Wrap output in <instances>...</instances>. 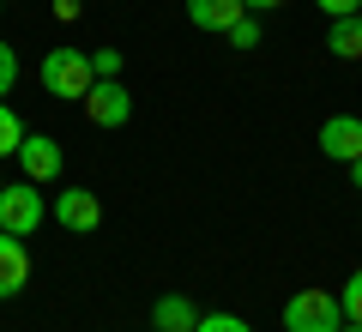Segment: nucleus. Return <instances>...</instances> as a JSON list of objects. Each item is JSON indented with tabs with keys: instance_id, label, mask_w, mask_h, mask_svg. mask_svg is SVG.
Segmentation results:
<instances>
[{
	"instance_id": "f257e3e1",
	"label": "nucleus",
	"mask_w": 362,
	"mask_h": 332,
	"mask_svg": "<svg viewBox=\"0 0 362 332\" xmlns=\"http://www.w3.org/2000/svg\"><path fill=\"white\" fill-rule=\"evenodd\" d=\"M42 85H49L54 97L85 103V91L97 85V73H90V55H85V49H49V55H42Z\"/></svg>"
},
{
	"instance_id": "f03ea898",
	"label": "nucleus",
	"mask_w": 362,
	"mask_h": 332,
	"mask_svg": "<svg viewBox=\"0 0 362 332\" xmlns=\"http://www.w3.org/2000/svg\"><path fill=\"white\" fill-rule=\"evenodd\" d=\"M344 326V308L332 290H296L284 302V332H338Z\"/></svg>"
},
{
	"instance_id": "7ed1b4c3",
	"label": "nucleus",
	"mask_w": 362,
	"mask_h": 332,
	"mask_svg": "<svg viewBox=\"0 0 362 332\" xmlns=\"http://www.w3.org/2000/svg\"><path fill=\"white\" fill-rule=\"evenodd\" d=\"M42 217H49V205H42L37 181H13V188H0V230H6V236H37Z\"/></svg>"
},
{
	"instance_id": "20e7f679",
	"label": "nucleus",
	"mask_w": 362,
	"mask_h": 332,
	"mask_svg": "<svg viewBox=\"0 0 362 332\" xmlns=\"http://www.w3.org/2000/svg\"><path fill=\"white\" fill-rule=\"evenodd\" d=\"M85 121L90 127H127L133 121V91L121 85V79H97V85L85 91Z\"/></svg>"
},
{
	"instance_id": "39448f33",
	"label": "nucleus",
	"mask_w": 362,
	"mask_h": 332,
	"mask_svg": "<svg viewBox=\"0 0 362 332\" xmlns=\"http://www.w3.org/2000/svg\"><path fill=\"white\" fill-rule=\"evenodd\" d=\"M49 212H54V224H61V230H73V236H90L97 224H103V200H97L90 188H66V193H54Z\"/></svg>"
},
{
	"instance_id": "423d86ee",
	"label": "nucleus",
	"mask_w": 362,
	"mask_h": 332,
	"mask_svg": "<svg viewBox=\"0 0 362 332\" xmlns=\"http://www.w3.org/2000/svg\"><path fill=\"white\" fill-rule=\"evenodd\" d=\"M18 164H25V181L49 188V181H61V169H66V151L49 139V133H25V145H18Z\"/></svg>"
},
{
	"instance_id": "0eeeda50",
	"label": "nucleus",
	"mask_w": 362,
	"mask_h": 332,
	"mask_svg": "<svg viewBox=\"0 0 362 332\" xmlns=\"http://www.w3.org/2000/svg\"><path fill=\"white\" fill-rule=\"evenodd\" d=\"M320 151L332 164H356L362 157V121L356 115H326L320 121Z\"/></svg>"
},
{
	"instance_id": "6e6552de",
	"label": "nucleus",
	"mask_w": 362,
	"mask_h": 332,
	"mask_svg": "<svg viewBox=\"0 0 362 332\" xmlns=\"http://www.w3.org/2000/svg\"><path fill=\"white\" fill-rule=\"evenodd\" d=\"M25 284H30V248H25V236H6V230H0V302L18 296Z\"/></svg>"
},
{
	"instance_id": "1a4fd4ad",
	"label": "nucleus",
	"mask_w": 362,
	"mask_h": 332,
	"mask_svg": "<svg viewBox=\"0 0 362 332\" xmlns=\"http://www.w3.org/2000/svg\"><path fill=\"white\" fill-rule=\"evenodd\" d=\"M187 18H194V30H230L235 18H247L242 0H187Z\"/></svg>"
},
{
	"instance_id": "9d476101",
	"label": "nucleus",
	"mask_w": 362,
	"mask_h": 332,
	"mask_svg": "<svg viewBox=\"0 0 362 332\" xmlns=\"http://www.w3.org/2000/svg\"><path fill=\"white\" fill-rule=\"evenodd\" d=\"M151 326L157 332H194L199 326V308L187 302V296H163V302L151 308Z\"/></svg>"
},
{
	"instance_id": "9b49d317",
	"label": "nucleus",
	"mask_w": 362,
	"mask_h": 332,
	"mask_svg": "<svg viewBox=\"0 0 362 332\" xmlns=\"http://www.w3.org/2000/svg\"><path fill=\"white\" fill-rule=\"evenodd\" d=\"M326 49H332L338 61H362V13L332 18V30H326Z\"/></svg>"
},
{
	"instance_id": "f8f14e48",
	"label": "nucleus",
	"mask_w": 362,
	"mask_h": 332,
	"mask_svg": "<svg viewBox=\"0 0 362 332\" xmlns=\"http://www.w3.org/2000/svg\"><path fill=\"white\" fill-rule=\"evenodd\" d=\"M18 145H25V127H18V115L0 103V157H18Z\"/></svg>"
},
{
	"instance_id": "ddd939ff",
	"label": "nucleus",
	"mask_w": 362,
	"mask_h": 332,
	"mask_svg": "<svg viewBox=\"0 0 362 332\" xmlns=\"http://www.w3.org/2000/svg\"><path fill=\"white\" fill-rule=\"evenodd\" d=\"M338 308H344V320H356V326H362V266L350 272V284L338 290Z\"/></svg>"
},
{
	"instance_id": "4468645a",
	"label": "nucleus",
	"mask_w": 362,
	"mask_h": 332,
	"mask_svg": "<svg viewBox=\"0 0 362 332\" xmlns=\"http://www.w3.org/2000/svg\"><path fill=\"white\" fill-rule=\"evenodd\" d=\"M223 37H230V49H254V42H259V18H254V13H247V18H235V25L223 30Z\"/></svg>"
},
{
	"instance_id": "2eb2a0df",
	"label": "nucleus",
	"mask_w": 362,
	"mask_h": 332,
	"mask_svg": "<svg viewBox=\"0 0 362 332\" xmlns=\"http://www.w3.org/2000/svg\"><path fill=\"white\" fill-rule=\"evenodd\" d=\"M194 332H254V326H247L242 314H199Z\"/></svg>"
},
{
	"instance_id": "dca6fc26",
	"label": "nucleus",
	"mask_w": 362,
	"mask_h": 332,
	"mask_svg": "<svg viewBox=\"0 0 362 332\" xmlns=\"http://www.w3.org/2000/svg\"><path fill=\"white\" fill-rule=\"evenodd\" d=\"M90 73L97 79H121V49H90Z\"/></svg>"
},
{
	"instance_id": "f3484780",
	"label": "nucleus",
	"mask_w": 362,
	"mask_h": 332,
	"mask_svg": "<svg viewBox=\"0 0 362 332\" xmlns=\"http://www.w3.org/2000/svg\"><path fill=\"white\" fill-rule=\"evenodd\" d=\"M13 79H18V55L6 49V42H0V97L13 91Z\"/></svg>"
},
{
	"instance_id": "a211bd4d",
	"label": "nucleus",
	"mask_w": 362,
	"mask_h": 332,
	"mask_svg": "<svg viewBox=\"0 0 362 332\" xmlns=\"http://www.w3.org/2000/svg\"><path fill=\"white\" fill-rule=\"evenodd\" d=\"M326 18H350V13H362V0H314Z\"/></svg>"
},
{
	"instance_id": "6ab92c4d",
	"label": "nucleus",
	"mask_w": 362,
	"mask_h": 332,
	"mask_svg": "<svg viewBox=\"0 0 362 332\" xmlns=\"http://www.w3.org/2000/svg\"><path fill=\"white\" fill-rule=\"evenodd\" d=\"M54 18H66V25H73V18H78V0H54Z\"/></svg>"
},
{
	"instance_id": "aec40b11",
	"label": "nucleus",
	"mask_w": 362,
	"mask_h": 332,
	"mask_svg": "<svg viewBox=\"0 0 362 332\" xmlns=\"http://www.w3.org/2000/svg\"><path fill=\"white\" fill-rule=\"evenodd\" d=\"M247 13H278V6H284V0H242Z\"/></svg>"
},
{
	"instance_id": "412c9836",
	"label": "nucleus",
	"mask_w": 362,
	"mask_h": 332,
	"mask_svg": "<svg viewBox=\"0 0 362 332\" xmlns=\"http://www.w3.org/2000/svg\"><path fill=\"white\" fill-rule=\"evenodd\" d=\"M344 169H350V188L362 193V157H356V164H344Z\"/></svg>"
},
{
	"instance_id": "4be33fe9",
	"label": "nucleus",
	"mask_w": 362,
	"mask_h": 332,
	"mask_svg": "<svg viewBox=\"0 0 362 332\" xmlns=\"http://www.w3.org/2000/svg\"><path fill=\"white\" fill-rule=\"evenodd\" d=\"M338 332H362V326H356V320H344V326H338Z\"/></svg>"
},
{
	"instance_id": "5701e85b",
	"label": "nucleus",
	"mask_w": 362,
	"mask_h": 332,
	"mask_svg": "<svg viewBox=\"0 0 362 332\" xmlns=\"http://www.w3.org/2000/svg\"><path fill=\"white\" fill-rule=\"evenodd\" d=\"M0 13H6V0H0Z\"/></svg>"
}]
</instances>
